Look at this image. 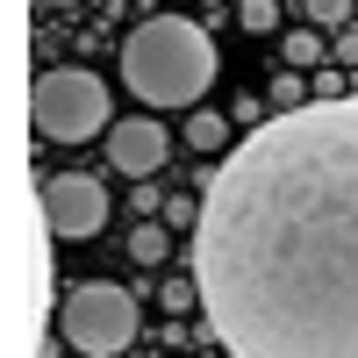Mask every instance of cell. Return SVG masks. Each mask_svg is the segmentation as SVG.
<instances>
[{"label":"cell","instance_id":"obj_12","mask_svg":"<svg viewBox=\"0 0 358 358\" xmlns=\"http://www.w3.org/2000/svg\"><path fill=\"white\" fill-rule=\"evenodd\" d=\"M287 57H294V72L322 65V29H301V36H287Z\"/></svg>","mask_w":358,"mask_h":358},{"label":"cell","instance_id":"obj_8","mask_svg":"<svg viewBox=\"0 0 358 358\" xmlns=\"http://www.w3.org/2000/svg\"><path fill=\"white\" fill-rule=\"evenodd\" d=\"M129 258H136V265H158V258H165V229H158L151 215H143V229H129Z\"/></svg>","mask_w":358,"mask_h":358},{"label":"cell","instance_id":"obj_1","mask_svg":"<svg viewBox=\"0 0 358 358\" xmlns=\"http://www.w3.org/2000/svg\"><path fill=\"white\" fill-rule=\"evenodd\" d=\"M194 280L229 358H358V94L273 115L208 172Z\"/></svg>","mask_w":358,"mask_h":358},{"label":"cell","instance_id":"obj_3","mask_svg":"<svg viewBox=\"0 0 358 358\" xmlns=\"http://www.w3.org/2000/svg\"><path fill=\"white\" fill-rule=\"evenodd\" d=\"M57 330H65V344L79 358H115V351H129L136 344V301H129V287H115V280H79L65 294V308H57Z\"/></svg>","mask_w":358,"mask_h":358},{"label":"cell","instance_id":"obj_14","mask_svg":"<svg viewBox=\"0 0 358 358\" xmlns=\"http://www.w3.org/2000/svg\"><path fill=\"white\" fill-rule=\"evenodd\" d=\"M165 215H172L179 229H194V222H201V201H172V208H165Z\"/></svg>","mask_w":358,"mask_h":358},{"label":"cell","instance_id":"obj_13","mask_svg":"<svg viewBox=\"0 0 358 358\" xmlns=\"http://www.w3.org/2000/svg\"><path fill=\"white\" fill-rule=\"evenodd\" d=\"M236 22H244L251 36H265V29L280 22V8H273V0H244V8H236Z\"/></svg>","mask_w":358,"mask_h":358},{"label":"cell","instance_id":"obj_2","mask_svg":"<svg viewBox=\"0 0 358 358\" xmlns=\"http://www.w3.org/2000/svg\"><path fill=\"white\" fill-rule=\"evenodd\" d=\"M122 79L143 108H194L215 79V43L187 15H151L122 43Z\"/></svg>","mask_w":358,"mask_h":358},{"label":"cell","instance_id":"obj_5","mask_svg":"<svg viewBox=\"0 0 358 358\" xmlns=\"http://www.w3.org/2000/svg\"><path fill=\"white\" fill-rule=\"evenodd\" d=\"M43 222H50V236H65V244L101 236V222H108V187H101L94 172H50V179H43Z\"/></svg>","mask_w":358,"mask_h":358},{"label":"cell","instance_id":"obj_10","mask_svg":"<svg viewBox=\"0 0 358 358\" xmlns=\"http://www.w3.org/2000/svg\"><path fill=\"white\" fill-rule=\"evenodd\" d=\"M301 15H308V29H344L351 0H301Z\"/></svg>","mask_w":358,"mask_h":358},{"label":"cell","instance_id":"obj_4","mask_svg":"<svg viewBox=\"0 0 358 358\" xmlns=\"http://www.w3.org/2000/svg\"><path fill=\"white\" fill-rule=\"evenodd\" d=\"M29 108H36V129L50 136V143H86V136H101V129H115L108 122V86L94 79V72H79V65H57V72H43L36 79V94H29Z\"/></svg>","mask_w":358,"mask_h":358},{"label":"cell","instance_id":"obj_15","mask_svg":"<svg viewBox=\"0 0 358 358\" xmlns=\"http://www.w3.org/2000/svg\"><path fill=\"white\" fill-rule=\"evenodd\" d=\"M337 57H344V65H358V36H351V29H337Z\"/></svg>","mask_w":358,"mask_h":358},{"label":"cell","instance_id":"obj_16","mask_svg":"<svg viewBox=\"0 0 358 358\" xmlns=\"http://www.w3.org/2000/svg\"><path fill=\"white\" fill-rule=\"evenodd\" d=\"M36 8H65V0H36Z\"/></svg>","mask_w":358,"mask_h":358},{"label":"cell","instance_id":"obj_7","mask_svg":"<svg viewBox=\"0 0 358 358\" xmlns=\"http://www.w3.org/2000/svg\"><path fill=\"white\" fill-rule=\"evenodd\" d=\"M187 143H194V151H222V143H229V122H222V115H194V122H187Z\"/></svg>","mask_w":358,"mask_h":358},{"label":"cell","instance_id":"obj_11","mask_svg":"<svg viewBox=\"0 0 358 358\" xmlns=\"http://www.w3.org/2000/svg\"><path fill=\"white\" fill-rule=\"evenodd\" d=\"M273 108H280V115L308 108V79H301V72H280V79H273Z\"/></svg>","mask_w":358,"mask_h":358},{"label":"cell","instance_id":"obj_6","mask_svg":"<svg viewBox=\"0 0 358 358\" xmlns=\"http://www.w3.org/2000/svg\"><path fill=\"white\" fill-rule=\"evenodd\" d=\"M165 158H172V136H165V122H158V115H122V122L108 129V165H115V172L151 179Z\"/></svg>","mask_w":358,"mask_h":358},{"label":"cell","instance_id":"obj_9","mask_svg":"<svg viewBox=\"0 0 358 358\" xmlns=\"http://www.w3.org/2000/svg\"><path fill=\"white\" fill-rule=\"evenodd\" d=\"M158 301H165L172 315H194V308H201V280L187 273V280H172V287H158Z\"/></svg>","mask_w":358,"mask_h":358}]
</instances>
